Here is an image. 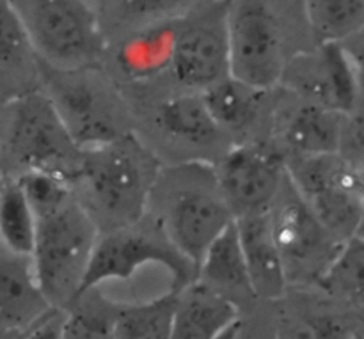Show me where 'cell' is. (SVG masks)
<instances>
[{"label": "cell", "instance_id": "obj_30", "mask_svg": "<svg viewBox=\"0 0 364 339\" xmlns=\"http://www.w3.org/2000/svg\"><path fill=\"white\" fill-rule=\"evenodd\" d=\"M352 330L336 316L311 313L290 316L279 327V339H350Z\"/></svg>", "mask_w": 364, "mask_h": 339}, {"label": "cell", "instance_id": "obj_37", "mask_svg": "<svg viewBox=\"0 0 364 339\" xmlns=\"http://www.w3.org/2000/svg\"><path fill=\"white\" fill-rule=\"evenodd\" d=\"M2 336H6V334H2V333H0V339H2Z\"/></svg>", "mask_w": 364, "mask_h": 339}, {"label": "cell", "instance_id": "obj_15", "mask_svg": "<svg viewBox=\"0 0 364 339\" xmlns=\"http://www.w3.org/2000/svg\"><path fill=\"white\" fill-rule=\"evenodd\" d=\"M240 323V306L201 281L176 294L173 339H220Z\"/></svg>", "mask_w": 364, "mask_h": 339}, {"label": "cell", "instance_id": "obj_4", "mask_svg": "<svg viewBox=\"0 0 364 339\" xmlns=\"http://www.w3.org/2000/svg\"><path fill=\"white\" fill-rule=\"evenodd\" d=\"M156 183L164 185L159 178ZM160 195L156 222L169 244L198 269L210 245L235 220L217 187L215 171L201 163L176 167L167 174Z\"/></svg>", "mask_w": 364, "mask_h": 339}, {"label": "cell", "instance_id": "obj_18", "mask_svg": "<svg viewBox=\"0 0 364 339\" xmlns=\"http://www.w3.org/2000/svg\"><path fill=\"white\" fill-rule=\"evenodd\" d=\"M196 272H198L196 279L208 284L213 290L220 291L231 301H235L237 297L256 298L252 294L251 281H249L247 267H245L244 252H242L240 240H238L235 220L210 245L208 251L199 262Z\"/></svg>", "mask_w": 364, "mask_h": 339}, {"label": "cell", "instance_id": "obj_6", "mask_svg": "<svg viewBox=\"0 0 364 339\" xmlns=\"http://www.w3.org/2000/svg\"><path fill=\"white\" fill-rule=\"evenodd\" d=\"M36 59L57 70L92 68L105 48V31L89 0H9Z\"/></svg>", "mask_w": 364, "mask_h": 339}, {"label": "cell", "instance_id": "obj_21", "mask_svg": "<svg viewBox=\"0 0 364 339\" xmlns=\"http://www.w3.org/2000/svg\"><path fill=\"white\" fill-rule=\"evenodd\" d=\"M199 95L224 134H242L249 130L258 117L265 92L237 78L226 77Z\"/></svg>", "mask_w": 364, "mask_h": 339}, {"label": "cell", "instance_id": "obj_12", "mask_svg": "<svg viewBox=\"0 0 364 339\" xmlns=\"http://www.w3.org/2000/svg\"><path fill=\"white\" fill-rule=\"evenodd\" d=\"M215 180L233 219L272 208L287 180V158L263 144H240L215 167Z\"/></svg>", "mask_w": 364, "mask_h": 339}, {"label": "cell", "instance_id": "obj_32", "mask_svg": "<svg viewBox=\"0 0 364 339\" xmlns=\"http://www.w3.org/2000/svg\"><path fill=\"white\" fill-rule=\"evenodd\" d=\"M64 309L48 308L31 325L18 333L16 339H64Z\"/></svg>", "mask_w": 364, "mask_h": 339}, {"label": "cell", "instance_id": "obj_13", "mask_svg": "<svg viewBox=\"0 0 364 339\" xmlns=\"http://www.w3.org/2000/svg\"><path fill=\"white\" fill-rule=\"evenodd\" d=\"M281 85L290 89L302 102L326 107L340 114H350L361 99L350 59L340 43H320L313 53L299 55L284 66Z\"/></svg>", "mask_w": 364, "mask_h": 339}, {"label": "cell", "instance_id": "obj_14", "mask_svg": "<svg viewBox=\"0 0 364 339\" xmlns=\"http://www.w3.org/2000/svg\"><path fill=\"white\" fill-rule=\"evenodd\" d=\"M238 240L244 252L249 281L256 298L279 301L288 286L287 272L276 244L270 210L235 219Z\"/></svg>", "mask_w": 364, "mask_h": 339}, {"label": "cell", "instance_id": "obj_7", "mask_svg": "<svg viewBox=\"0 0 364 339\" xmlns=\"http://www.w3.org/2000/svg\"><path fill=\"white\" fill-rule=\"evenodd\" d=\"M146 267L166 269L171 276V291L183 290L196 281V267L169 244L159 222L153 227H142L141 220L134 226L100 233L80 295L98 290L109 281L132 279Z\"/></svg>", "mask_w": 364, "mask_h": 339}, {"label": "cell", "instance_id": "obj_38", "mask_svg": "<svg viewBox=\"0 0 364 339\" xmlns=\"http://www.w3.org/2000/svg\"><path fill=\"white\" fill-rule=\"evenodd\" d=\"M0 174H2V169H0Z\"/></svg>", "mask_w": 364, "mask_h": 339}, {"label": "cell", "instance_id": "obj_31", "mask_svg": "<svg viewBox=\"0 0 364 339\" xmlns=\"http://www.w3.org/2000/svg\"><path fill=\"white\" fill-rule=\"evenodd\" d=\"M340 155L352 166H364V105L345 116Z\"/></svg>", "mask_w": 364, "mask_h": 339}, {"label": "cell", "instance_id": "obj_5", "mask_svg": "<svg viewBox=\"0 0 364 339\" xmlns=\"http://www.w3.org/2000/svg\"><path fill=\"white\" fill-rule=\"evenodd\" d=\"M41 89L55 107L75 144L85 149L110 144L132 134L123 99L91 68L57 70L38 60Z\"/></svg>", "mask_w": 364, "mask_h": 339}, {"label": "cell", "instance_id": "obj_26", "mask_svg": "<svg viewBox=\"0 0 364 339\" xmlns=\"http://www.w3.org/2000/svg\"><path fill=\"white\" fill-rule=\"evenodd\" d=\"M316 284L364 309V237L343 242Z\"/></svg>", "mask_w": 364, "mask_h": 339}, {"label": "cell", "instance_id": "obj_36", "mask_svg": "<svg viewBox=\"0 0 364 339\" xmlns=\"http://www.w3.org/2000/svg\"><path fill=\"white\" fill-rule=\"evenodd\" d=\"M350 339H364V329H355V330H352Z\"/></svg>", "mask_w": 364, "mask_h": 339}, {"label": "cell", "instance_id": "obj_11", "mask_svg": "<svg viewBox=\"0 0 364 339\" xmlns=\"http://www.w3.org/2000/svg\"><path fill=\"white\" fill-rule=\"evenodd\" d=\"M270 220L288 283H318L341 244L320 226L288 176L270 208Z\"/></svg>", "mask_w": 364, "mask_h": 339}, {"label": "cell", "instance_id": "obj_33", "mask_svg": "<svg viewBox=\"0 0 364 339\" xmlns=\"http://www.w3.org/2000/svg\"><path fill=\"white\" fill-rule=\"evenodd\" d=\"M340 45L343 46L345 53L350 59L355 77H358L359 85H361V91H364V27L355 32L354 36L345 39L343 43H340Z\"/></svg>", "mask_w": 364, "mask_h": 339}, {"label": "cell", "instance_id": "obj_9", "mask_svg": "<svg viewBox=\"0 0 364 339\" xmlns=\"http://www.w3.org/2000/svg\"><path fill=\"white\" fill-rule=\"evenodd\" d=\"M226 31L230 77L263 92L279 85L287 59L272 11L262 0H231Z\"/></svg>", "mask_w": 364, "mask_h": 339}, {"label": "cell", "instance_id": "obj_10", "mask_svg": "<svg viewBox=\"0 0 364 339\" xmlns=\"http://www.w3.org/2000/svg\"><path fill=\"white\" fill-rule=\"evenodd\" d=\"M228 6L230 2H213L176 21L169 71L188 92H203L230 77Z\"/></svg>", "mask_w": 364, "mask_h": 339}, {"label": "cell", "instance_id": "obj_1", "mask_svg": "<svg viewBox=\"0 0 364 339\" xmlns=\"http://www.w3.org/2000/svg\"><path fill=\"white\" fill-rule=\"evenodd\" d=\"M159 178L151 153L134 135L82 151L73 194L100 233L144 219Z\"/></svg>", "mask_w": 364, "mask_h": 339}, {"label": "cell", "instance_id": "obj_25", "mask_svg": "<svg viewBox=\"0 0 364 339\" xmlns=\"http://www.w3.org/2000/svg\"><path fill=\"white\" fill-rule=\"evenodd\" d=\"M320 43H343L364 27V0H302Z\"/></svg>", "mask_w": 364, "mask_h": 339}, {"label": "cell", "instance_id": "obj_19", "mask_svg": "<svg viewBox=\"0 0 364 339\" xmlns=\"http://www.w3.org/2000/svg\"><path fill=\"white\" fill-rule=\"evenodd\" d=\"M176 21H166L130 32L117 50V64L124 77L132 80H148L169 71L176 38Z\"/></svg>", "mask_w": 364, "mask_h": 339}, {"label": "cell", "instance_id": "obj_8", "mask_svg": "<svg viewBox=\"0 0 364 339\" xmlns=\"http://www.w3.org/2000/svg\"><path fill=\"white\" fill-rule=\"evenodd\" d=\"M287 176L331 238L343 244L358 235L361 205L354 166L340 153L287 158Z\"/></svg>", "mask_w": 364, "mask_h": 339}, {"label": "cell", "instance_id": "obj_20", "mask_svg": "<svg viewBox=\"0 0 364 339\" xmlns=\"http://www.w3.org/2000/svg\"><path fill=\"white\" fill-rule=\"evenodd\" d=\"M155 121L160 130L174 141L206 148L219 142L224 131L210 116L199 92H181L156 107Z\"/></svg>", "mask_w": 364, "mask_h": 339}, {"label": "cell", "instance_id": "obj_29", "mask_svg": "<svg viewBox=\"0 0 364 339\" xmlns=\"http://www.w3.org/2000/svg\"><path fill=\"white\" fill-rule=\"evenodd\" d=\"M18 181L34 212L36 220L63 208L75 198L70 181L55 174L32 171V173L18 174Z\"/></svg>", "mask_w": 364, "mask_h": 339}, {"label": "cell", "instance_id": "obj_28", "mask_svg": "<svg viewBox=\"0 0 364 339\" xmlns=\"http://www.w3.org/2000/svg\"><path fill=\"white\" fill-rule=\"evenodd\" d=\"M38 70V59L32 50L20 16L9 0H0V70Z\"/></svg>", "mask_w": 364, "mask_h": 339}, {"label": "cell", "instance_id": "obj_3", "mask_svg": "<svg viewBox=\"0 0 364 339\" xmlns=\"http://www.w3.org/2000/svg\"><path fill=\"white\" fill-rule=\"evenodd\" d=\"M100 230L77 199L38 219L31 267L50 308L66 309L80 295Z\"/></svg>", "mask_w": 364, "mask_h": 339}, {"label": "cell", "instance_id": "obj_2", "mask_svg": "<svg viewBox=\"0 0 364 339\" xmlns=\"http://www.w3.org/2000/svg\"><path fill=\"white\" fill-rule=\"evenodd\" d=\"M82 149L75 144L48 96L31 89L0 107V169L6 174L39 171L73 185Z\"/></svg>", "mask_w": 364, "mask_h": 339}, {"label": "cell", "instance_id": "obj_16", "mask_svg": "<svg viewBox=\"0 0 364 339\" xmlns=\"http://www.w3.org/2000/svg\"><path fill=\"white\" fill-rule=\"evenodd\" d=\"M345 114L302 102L281 119L279 141L291 156L338 155Z\"/></svg>", "mask_w": 364, "mask_h": 339}, {"label": "cell", "instance_id": "obj_23", "mask_svg": "<svg viewBox=\"0 0 364 339\" xmlns=\"http://www.w3.org/2000/svg\"><path fill=\"white\" fill-rule=\"evenodd\" d=\"M178 291L135 304H117L114 339H173Z\"/></svg>", "mask_w": 364, "mask_h": 339}, {"label": "cell", "instance_id": "obj_35", "mask_svg": "<svg viewBox=\"0 0 364 339\" xmlns=\"http://www.w3.org/2000/svg\"><path fill=\"white\" fill-rule=\"evenodd\" d=\"M240 329H242V323H238V325H235L233 329L228 330V333L220 339H238V336H240Z\"/></svg>", "mask_w": 364, "mask_h": 339}, {"label": "cell", "instance_id": "obj_27", "mask_svg": "<svg viewBox=\"0 0 364 339\" xmlns=\"http://www.w3.org/2000/svg\"><path fill=\"white\" fill-rule=\"evenodd\" d=\"M64 316V339H114L117 304L89 290L75 298Z\"/></svg>", "mask_w": 364, "mask_h": 339}, {"label": "cell", "instance_id": "obj_34", "mask_svg": "<svg viewBox=\"0 0 364 339\" xmlns=\"http://www.w3.org/2000/svg\"><path fill=\"white\" fill-rule=\"evenodd\" d=\"M355 173V187H358L359 205H361V224L355 237H364V166H354Z\"/></svg>", "mask_w": 364, "mask_h": 339}, {"label": "cell", "instance_id": "obj_22", "mask_svg": "<svg viewBox=\"0 0 364 339\" xmlns=\"http://www.w3.org/2000/svg\"><path fill=\"white\" fill-rule=\"evenodd\" d=\"M34 212L18 176L0 174V247L7 254L31 258L36 242Z\"/></svg>", "mask_w": 364, "mask_h": 339}, {"label": "cell", "instance_id": "obj_24", "mask_svg": "<svg viewBox=\"0 0 364 339\" xmlns=\"http://www.w3.org/2000/svg\"><path fill=\"white\" fill-rule=\"evenodd\" d=\"M199 0H100V21H110L130 32L180 20L198 7Z\"/></svg>", "mask_w": 364, "mask_h": 339}, {"label": "cell", "instance_id": "obj_17", "mask_svg": "<svg viewBox=\"0 0 364 339\" xmlns=\"http://www.w3.org/2000/svg\"><path fill=\"white\" fill-rule=\"evenodd\" d=\"M4 254L0 258V333L16 336L50 306L36 284L31 259Z\"/></svg>", "mask_w": 364, "mask_h": 339}]
</instances>
